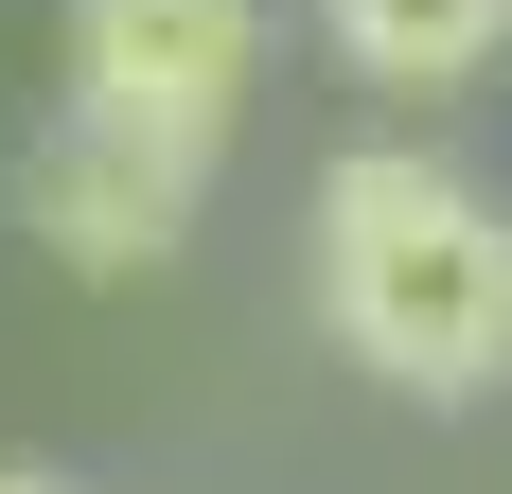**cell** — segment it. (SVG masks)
<instances>
[{
  "label": "cell",
  "instance_id": "277c9868",
  "mask_svg": "<svg viewBox=\"0 0 512 494\" xmlns=\"http://www.w3.org/2000/svg\"><path fill=\"white\" fill-rule=\"evenodd\" d=\"M318 36L354 53L371 89L442 106V89H477V71L512 53V0H318Z\"/></svg>",
  "mask_w": 512,
  "mask_h": 494
},
{
  "label": "cell",
  "instance_id": "6da1fadb",
  "mask_svg": "<svg viewBox=\"0 0 512 494\" xmlns=\"http://www.w3.org/2000/svg\"><path fill=\"white\" fill-rule=\"evenodd\" d=\"M301 283H318V336L354 353L371 389H407V406L512 389V195L460 177V159H424V142L318 159Z\"/></svg>",
  "mask_w": 512,
  "mask_h": 494
},
{
  "label": "cell",
  "instance_id": "5b68a950",
  "mask_svg": "<svg viewBox=\"0 0 512 494\" xmlns=\"http://www.w3.org/2000/svg\"><path fill=\"white\" fill-rule=\"evenodd\" d=\"M0 494H89V477H36V459H0Z\"/></svg>",
  "mask_w": 512,
  "mask_h": 494
},
{
  "label": "cell",
  "instance_id": "3957f363",
  "mask_svg": "<svg viewBox=\"0 0 512 494\" xmlns=\"http://www.w3.org/2000/svg\"><path fill=\"white\" fill-rule=\"evenodd\" d=\"M248 71H265V0H71V106H106L177 159L248 124Z\"/></svg>",
  "mask_w": 512,
  "mask_h": 494
},
{
  "label": "cell",
  "instance_id": "7a4b0ae2",
  "mask_svg": "<svg viewBox=\"0 0 512 494\" xmlns=\"http://www.w3.org/2000/svg\"><path fill=\"white\" fill-rule=\"evenodd\" d=\"M195 195H212V159L106 124V106H53L36 142H18V177H0V212L71 265V283H142V265H177V247H195Z\"/></svg>",
  "mask_w": 512,
  "mask_h": 494
}]
</instances>
